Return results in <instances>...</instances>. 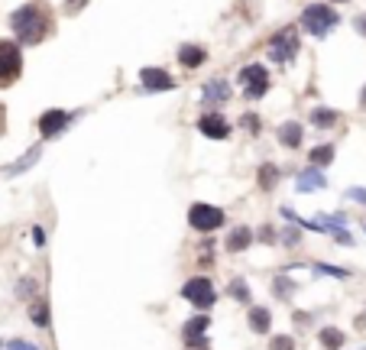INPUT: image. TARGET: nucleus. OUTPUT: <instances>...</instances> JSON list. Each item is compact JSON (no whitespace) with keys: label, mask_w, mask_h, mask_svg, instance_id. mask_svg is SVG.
I'll return each mask as SVG.
<instances>
[{"label":"nucleus","mask_w":366,"mask_h":350,"mask_svg":"<svg viewBox=\"0 0 366 350\" xmlns=\"http://www.w3.org/2000/svg\"><path fill=\"white\" fill-rule=\"evenodd\" d=\"M10 26H13V33L20 36V42H29V46L42 42V39L52 33L49 3H42V0L23 3V7H20V10L10 16Z\"/></svg>","instance_id":"f257e3e1"},{"label":"nucleus","mask_w":366,"mask_h":350,"mask_svg":"<svg viewBox=\"0 0 366 350\" xmlns=\"http://www.w3.org/2000/svg\"><path fill=\"white\" fill-rule=\"evenodd\" d=\"M337 23H341V13L330 10L328 3H311V7H305V13H302V26L317 39H324Z\"/></svg>","instance_id":"f03ea898"},{"label":"nucleus","mask_w":366,"mask_h":350,"mask_svg":"<svg viewBox=\"0 0 366 350\" xmlns=\"http://www.w3.org/2000/svg\"><path fill=\"white\" fill-rule=\"evenodd\" d=\"M298 49H302V39H298V29L295 26H285V29H279L276 36L269 39L266 46V55L272 59V62L279 65H289L298 55Z\"/></svg>","instance_id":"7ed1b4c3"},{"label":"nucleus","mask_w":366,"mask_h":350,"mask_svg":"<svg viewBox=\"0 0 366 350\" xmlns=\"http://www.w3.org/2000/svg\"><path fill=\"white\" fill-rule=\"evenodd\" d=\"M188 224H192V230H198V234H214L218 227L227 224V214H224V208H218V204L195 201V204L188 208Z\"/></svg>","instance_id":"20e7f679"},{"label":"nucleus","mask_w":366,"mask_h":350,"mask_svg":"<svg viewBox=\"0 0 366 350\" xmlns=\"http://www.w3.org/2000/svg\"><path fill=\"white\" fill-rule=\"evenodd\" d=\"M182 299L188 301V305H195L198 312H208V308H214V301H218V292H214V282H211L208 275H192L182 286Z\"/></svg>","instance_id":"39448f33"},{"label":"nucleus","mask_w":366,"mask_h":350,"mask_svg":"<svg viewBox=\"0 0 366 350\" xmlns=\"http://www.w3.org/2000/svg\"><path fill=\"white\" fill-rule=\"evenodd\" d=\"M23 72V55H20V46L10 42V39H0V88L13 85Z\"/></svg>","instance_id":"423d86ee"},{"label":"nucleus","mask_w":366,"mask_h":350,"mask_svg":"<svg viewBox=\"0 0 366 350\" xmlns=\"http://www.w3.org/2000/svg\"><path fill=\"white\" fill-rule=\"evenodd\" d=\"M240 85H244V94L246 98H263V94H266L269 91V72L266 68H263V65H244V68H240Z\"/></svg>","instance_id":"0eeeda50"},{"label":"nucleus","mask_w":366,"mask_h":350,"mask_svg":"<svg viewBox=\"0 0 366 350\" xmlns=\"http://www.w3.org/2000/svg\"><path fill=\"white\" fill-rule=\"evenodd\" d=\"M208 327H211V318L208 314H195L188 318L182 327V340L188 350H208Z\"/></svg>","instance_id":"6e6552de"},{"label":"nucleus","mask_w":366,"mask_h":350,"mask_svg":"<svg viewBox=\"0 0 366 350\" xmlns=\"http://www.w3.org/2000/svg\"><path fill=\"white\" fill-rule=\"evenodd\" d=\"M68 120H72V113L68 111H46L42 117H39V133H42V139L59 137L62 130L68 126Z\"/></svg>","instance_id":"1a4fd4ad"},{"label":"nucleus","mask_w":366,"mask_h":350,"mask_svg":"<svg viewBox=\"0 0 366 350\" xmlns=\"http://www.w3.org/2000/svg\"><path fill=\"white\" fill-rule=\"evenodd\" d=\"M198 130H201L208 139H227L231 137V124H227L220 113H205V117L198 120Z\"/></svg>","instance_id":"9d476101"},{"label":"nucleus","mask_w":366,"mask_h":350,"mask_svg":"<svg viewBox=\"0 0 366 350\" xmlns=\"http://www.w3.org/2000/svg\"><path fill=\"white\" fill-rule=\"evenodd\" d=\"M295 188H298L302 195H308V191H321V188H328V175L321 172V169H311V165H308L305 172H298Z\"/></svg>","instance_id":"9b49d317"},{"label":"nucleus","mask_w":366,"mask_h":350,"mask_svg":"<svg viewBox=\"0 0 366 350\" xmlns=\"http://www.w3.org/2000/svg\"><path fill=\"white\" fill-rule=\"evenodd\" d=\"M140 81H143L146 91H172V88H175L172 75L162 72V68H143V72H140Z\"/></svg>","instance_id":"f8f14e48"},{"label":"nucleus","mask_w":366,"mask_h":350,"mask_svg":"<svg viewBox=\"0 0 366 350\" xmlns=\"http://www.w3.org/2000/svg\"><path fill=\"white\" fill-rule=\"evenodd\" d=\"M276 137H279V143L285 146V150H298V146H302V137H305V130H302L298 120H285V124H279Z\"/></svg>","instance_id":"ddd939ff"},{"label":"nucleus","mask_w":366,"mask_h":350,"mask_svg":"<svg viewBox=\"0 0 366 350\" xmlns=\"http://www.w3.org/2000/svg\"><path fill=\"white\" fill-rule=\"evenodd\" d=\"M250 243H253V230L246 224H237L231 234H227V240H224L227 253H244V250H250Z\"/></svg>","instance_id":"4468645a"},{"label":"nucleus","mask_w":366,"mask_h":350,"mask_svg":"<svg viewBox=\"0 0 366 350\" xmlns=\"http://www.w3.org/2000/svg\"><path fill=\"white\" fill-rule=\"evenodd\" d=\"M246 321H250V331H253V334H269V331H272V312L263 308V305H250Z\"/></svg>","instance_id":"2eb2a0df"},{"label":"nucleus","mask_w":366,"mask_h":350,"mask_svg":"<svg viewBox=\"0 0 366 350\" xmlns=\"http://www.w3.org/2000/svg\"><path fill=\"white\" fill-rule=\"evenodd\" d=\"M29 321L36 327H49L52 312H49V299L46 295H36V299L29 301Z\"/></svg>","instance_id":"dca6fc26"},{"label":"nucleus","mask_w":366,"mask_h":350,"mask_svg":"<svg viewBox=\"0 0 366 350\" xmlns=\"http://www.w3.org/2000/svg\"><path fill=\"white\" fill-rule=\"evenodd\" d=\"M317 344H321L324 350H341L343 344H347V334H343L341 327L328 325V327H321V331H317Z\"/></svg>","instance_id":"f3484780"},{"label":"nucleus","mask_w":366,"mask_h":350,"mask_svg":"<svg viewBox=\"0 0 366 350\" xmlns=\"http://www.w3.org/2000/svg\"><path fill=\"white\" fill-rule=\"evenodd\" d=\"M279 178H282V172H279V165H276V163H263V165H259L257 185L263 188V191H272V188L279 185Z\"/></svg>","instance_id":"a211bd4d"},{"label":"nucleus","mask_w":366,"mask_h":350,"mask_svg":"<svg viewBox=\"0 0 366 350\" xmlns=\"http://www.w3.org/2000/svg\"><path fill=\"white\" fill-rule=\"evenodd\" d=\"M205 59H208V52L201 49V46H192V42H188V46L179 49V62H182L185 68H198V65H205Z\"/></svg>","instance_id":"6ab92c4d"},{"label":"nucleus","mask_w":366,"mask_h":350,"mask_svg":"<svg viewBox=\"0 0 366 350\" xmlns=\"http://www.w3.org/2000/svg\"><path fill=\"white\" fill-rule=\"evenodd\" d=\"M308 163H311V169H321V172H324V165L334 163V146H330V143L315 146V150L308 152Z\"/></svg>","instance_id":"aec40b11"},{"label":"nucleus","mask_w":366,"mask_h":350,"mask_svg":"<svg viewBox=\"0 0 366 350\" xmlns=\"http://www.w3.org/2000/svg\"><path fill=\"white\" fill-rule=\"evenodd\" d=\"M13 295L20 301H33L39 295V282L33 279V275H20L16 279V288H13Z\"/></svg>","instance_id":"412c9836"},{"label":"nucleus","mask_w":366,"mask_h":350,"mask_svg":"<svg viewBox=\"0 0 366 350\" xmlns=\"http://www.w3.org/2000/svg\"><path fill=\"white\" fill-rule=\"evenodd\" d=\"M295 279H289V273H279L276 275V279H272V295H276V299H282V301H289L295 295Z\"/></svg>","instance_id":"4be33fe9"},{"label":"nucleus","mask_w":366,"mask_h":350,"mask_svg":"<svg viewBox=\"0 0 366 350\" xmlns=\"http://www.w3.org/2000/svg\"><path fill=\"white\" fill-rule=\"evenodd\" d=\"M231 98V88H227V81H220V78H214V81H208L205 85V100L208 104H220V100Z\"/></svg>","instance_id":"5701e85b"},{"label":"nucleus","mask_w":366,"mask_h":350,"mask_svg":"<svg viewBox=\"0 0 366 350\" xmlns=\"http://www.w3.org/2000/svg\"><path fill=\"white\" fill-rule=\"evenodd\" d=\"M227 295H231L233 301H240V305H250V299H253L246 279H231V282H227Z\"/></svg>","instance_id":"b1692460"},{"label":"nucleus","mask_w":366,"mask_h":350,"mask_svg":"<svg viewBox=\"0 0 366 350\" xmlns=\"http://www.w3.org/2000/svg\"><path fill=\"white\" fill-rule=\"evenodd\" d=\"M39 152H42V150H39V146H33V150L26 152V156H20V159H16V163H13L10 169H3V175H7V178H13V175L26 172V169H29V165H33V163L39 159Z\"/></svg>","instance_id":"393cba45"},{"label":"nucleus","mask_w":366,"mask_h":350,"mask_svg":"<svg viewBox=\"0 0 366 350\" xmlns=\"http://www.w3.org/2000/svg\"><path fill=\"white\" fill-rule=\"evenodd\" d=\"M337 120H341V113H337V111H330V107H315V111H311V124L321 126V130H328V126H334Z\"/></svg>","instance_id":"a878e982"},{"label":"nucleus","mask_w":366,"mask_h":350,"mask_svg":"<svg viewBox=\"0 0 366 350\" xmlns=\"http://www.w3.org/2000/svg\"><path fill=\"white\" fill-rule=\"evenodd\" d=\"M311 269H315L317 275H330V279H350V269L330 266V262H311Z\"/></svg>","instance_id":"bb28decb"},{"label":"nucleus","mask_w":366,"mask_h":350,"mask_svg":"<svg viewBox=\"0 0 366 350\" xmlns=\"http://www.w3.org/2000/svg\"><path fill=\"white\" fill-rule=\"evenodd\" d=\"M269 350H295V338L292 334H272L269 338Z\"/></svg>","instance_id":"cd10ccee"},{"label":"nucleus","mask_w":366,"mask_h":350,"mask_svg":"<svg viewBox=\"0 0 366 350\" xmlns=\"http://www.w3.org/2000/svg\"><path fill=\"white\" fill-rule=\"evenodd\" d=\"M253 237H259V243H269V247H272V243L279 240V234H276V227H269V224H266V227H259Z\"/></svg>","instance_id":"c85d7f7f"},{"label":"nucleus","mask_w":366,"mask_h":350,"mask_svg":"<svg viewBox=\"0 0 366 350\" xmlns=\"http://www.w3.org/2000/svg\"><path fill=\"white\" fill-rule=\"evenodd\" d=\"M282 243H285V247H298V243H302V234H298V230H295V227H285V230H282Z\"/></svg>","instance_id":"c756f323"},{"label":"nucleus","mask_w":366,"mask_h":350,"mask_svg":"<svg viewBox=\"0 0 366 350\" xmlns=\"http://www.w3.org/2000/svg\"><path fill=\"white\" fill-rule=\"evenodd\" d=\"M3 350H39L36 344H29V340H20V338H13L3 344Z\"/></svg>","instance_id":"7c9ffc66"},{"label":"nucleus","mask_w":366,"mask_h":350,"mask_svg":"<svg viewBox=\"0 0 366 350\" xmlns=\"http://www.w3.org/2000/svg\"><path fill=\"white\" fill-rule=\"evenodd\" d=\"M33 247H36V250H42V247H46V230H42L39 224H33Z\"/></svg>","instance_id":"2f4dec72"},{"label":"nucleus","mask_w":366,"mask_h":350,"mask_svg":"<svg viewBox=\"0 0 366 350\" xmlns=\"http://www.w3.org/2000/svg\"><path fill=\"white\" fill-rule=\"evenodd\" d=\"M347 198H350V201H356V204H366V188H363V185L350 188V191H347Z\"/></svg>","instance_id":"473e14b6"},{"label":"nucleus","mask_w":366,"mask_h":350,"mask_svg":"<svg viewBox=\"0 0 366 350\" xmlns=\"http://www.w3.org/2000/svg\"><path fill=\"white\" fill-rule=\"evenodd\" d=\"M244 126L250 130V133H259V120H257V113H246V117H244Z\"/></svg>","instance_id":"72a5a7b5"},{"label":"nucleus","mask_w":366,"mask_h":350,"mask_svg":"<svg viewBox=\"0 0 366 350\" xmlns=\"http://www.w3.org/2000/svg\"><path fill=\"white\" fill-rule=\"evenodd\" d=\"M85 3H88V0H65V10H68V13H78L81 7H85Z\"/></svg>","instance_id":"f704fd0d"},{"label":"nucleus","mask_w":366,"mask_h":350,"mask_svg":"<svg viewBox=\"0 0 366 350\" xmlns=\"http://www.w3.org/2000/svg\"><path fill=\"white\" fill-rule=\"evenodd\" d=\"M354 26H356V33H360V36H366V16H356Z\"/></svg>","instance_id":"c9c22d12"},{"label":"nucleus","mask_w":366,"mask_h":350,"mask_svg":"<svg viewBox=\"0 0 366 350\" xmlns=\"http://www.w3.org/2000/svg\"><path fill=\"white\" fill-rule=\"evenodd\" d=\"M7 130V111H3V104H0V133Z\"/></svg>","instance_id":"e433bc0d"},{"label":"nucleus","mask_w":366,"mask_h":350,"mask_svg":"<svg viewBox=\"0 0 366 350\" xmlns=\"http://www.w3.org/2000/svg\"><path fill=\"white\" fill-rule=\"evenodd\" d=\"M360 104H363V107H366V85H363V94H360Z\"/></svg>","instance_id":"4c0bfd02"},{"label":"nucleus","mask_w":366,"mask_h":350,"mask_svg":"<svg viewBox=\"0 0 366 350\" xmlns=\"http://www.w3.org/2000/svg\"><path fill=\"white\" fill-rule=\"evenodd\" d=\"M334 3H347V0H334Z\"/></svg>","instance_id":"58836bf2"},{"label":"nucleus","mask_w":366,"mask_h":350,"mask_svg":"<svg viewBox=\"0 0 366 350\" xmlns=\"http://www.w3.org/2000/svg\"><path fill=\"white\" fill-rule=\"evenodd\" d=\"M0 350H3V340H0Z\"/></svg>","instance_id":"ea45409f"},{"label":"nucleus","mask_w":366,"mask_h":350,"mask_svg":"<svg viewBox=\"0 0 366 350\" xmlns=\"http://www.w3.org/2000/svg\"><path fill=\"white\" fill-rule=\"evenodd\" d=\"M363 230H366V224H363Z\"/></svg>","instance_id":"a19ab883"}]
</instances>
